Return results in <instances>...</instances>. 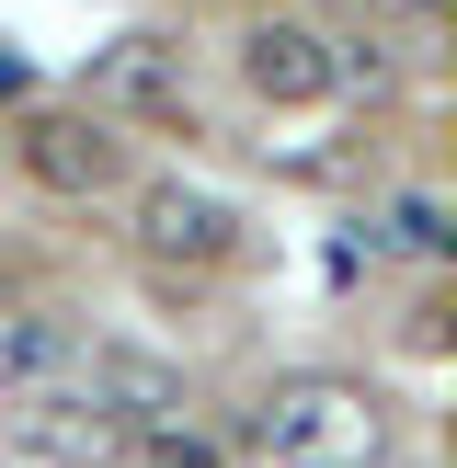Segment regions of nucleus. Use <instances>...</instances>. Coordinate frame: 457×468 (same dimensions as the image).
I'll return each instance as SVG.
<instances>
[{
  "label": "nucleus",
  "mask_w": 457,
  "mask_h": 468,
  "mask_svg": "<svg viewBox=\"0 0 457 468\" xmlns=\"http://www.w3.org/2000/svg\"><path fill=\"white\" fill-rule=\"evenodd\" d=\"M126 218H137V251H149V263H183V274H206V263L240 251V206H228L218 183H183V172L137 183Z\"/></svg>",
  "instance_id": "nucleus-4"
},
{
  "label": "nucleus",
  "mask_w": 457,
  "mask_h": 468,
  "mask_svg": "<svg viewBox=\"0 0 457 468\" xmlns=\"http://www.w3.org/2000/svg\"><path fill=\"white\" fill-rule=\"evenodd\" d=\"M91 114H183V46L172 35H114L91 58Z\"/></svg>",
  "instance_id": "nucleus-6"
},
{
  "label": "nucleus",
  "mask_w": 457,
  "mask_h": 468,
  "mask_svg": "<svg viewBox=\"0 0 457 468\" xmlns=\"http://www.w3.org/2000/svg\"><path fill=\"white\" fill-rule=\"evenodd\" d=\"M80 388H91V400H103L126 434H137V423H172V411H183V378H172L160 355H126V343L80 355Z\"/></svg>",
  "instance_id": "nucleus-7"
},
{
  "label": "nucleus",
  "mask_w": 457,
  "mask_h": 468,
  "mask_svg": "<svg viewBox=\"0 0 457 468\" xmlns=\"http://www.w3.org/2000/svg\"><path fill=\"white\" fill-rule=\"evenodd\" d=\"M126 446H149V468H228V446L206 423H183V411H172V423H137Z\"/></svg>",
  "instance_id": "nucleus-9"
},
{
  "label": "nucleus",
  "mask_w": 457,
  "mask_h": 468,
  "mask_svg": "<svg viewBox=\"0 0 457 468\" xmlns=\"http://www.w3.org/2000/svg\"><path fill=\"white\" fill-rule=\"evenodd\" d=\"M240 80L263 91L274 114H297V103H320V91H332V35H320V23H251L240 35Z\"/></svg>",
  "instance_id": "nucleus-5"
},
{
  "label": "nucleus",
  "mask_w": 457,
  "mask_h": 468,
  "mask_svg": "<svg viewBox=\"0 0 457 468\" xmlns=\"http://www.w3.org/2000/svg\"><path fill=\"white\" fill-rule=\"evenodd\" d=\"M0 434H12V457H35V468H114V457H126V423H114L80 378H58V388H12Z\"/></svg>",
  "instance_id": "nucleus-3"
},
{
  "label": "nucleus",
  "mask_w": 457,
  "mask_h": 468,
  "mask_svg": "<svg viewBox=\"0 0 457 468\" xmlns=\"http://www.w3.org/2000/svg\"><path fill=\"white\" fill-rule=\"evenodd\" d=\"M274 468H377L388 457V400L366 378H274L251 411Z\"/></svg>",
  "instance_id": "nucleus-1"
},
{
  "label": "nucleus",
  "mask_w": 457,
  "mask_h": 468,
  "mask_svg": "<svg viewBox=\"0 0 457 468\" xmlns=\"http://www.w3.org/2000/svg\"><path fill=\"white\" fill-rule=\"evenodd\" d=\"M12 149H23V172H35L46 195H69V206H91V195L126 183V137H114V114H91V103H35L12 126Z\"/></svg>",
  "instance_id": "nucleus-2"
},
{
  "label": "nucleus",
  "mask_w": 457,
  "mask_h": 468,
  "mask_svg": "<svg viewBox=\"0 0 457 468\" xmlns=\"http://www.w3.org/2000/svg\"><path fill=\"white\" fill-rule=\"evenodd\" d=\"M58 378H80V332L46 320V309H23L12 332H0V388H58Z\"/></svg>",
  "instance_id": "nucleus-8"
},
{
  "label": "nucleus",
  "mask_w": 457,
  "mask_h": 468,
  "mask_svg": "<svg viewBox=\"0 0 457 468\" xmlns=\"http://www.w3.org/2000/svg\"><path fill=\"white\" fill-rule=\"evenodd\" d=\"M377 240L411 251V263H434V251H446V206H434V195H400V206L377 218Z\"/></svg>",
  "instance_id": "nucleus-10"
}]
</instances>
